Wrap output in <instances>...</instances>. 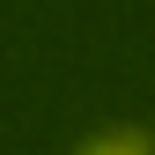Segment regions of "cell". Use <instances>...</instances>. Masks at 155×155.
I'll return each instance as SVG.
<instances>
[{"label": "cell", "mask_w": 155, "mask_h": 155, "mask_svg": "<svg viewBox=\"0 0 155 155\" xmlns=\"http://www.w3.org/2000/svg\"><path fill=\"white\" fill-rule=\"evenodd\" d=\"M74 155H155V133L148 126H111V133H89Z\"/></svg>", "instance_id": "1"}]
</instances>
